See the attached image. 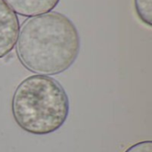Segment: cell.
<instances>
[{
  "label": "cell",
  "mask_w": 152,
  "mask_h": 152,
  "mask_svg": "<svg viewBox=\"0 0 152 152\" xmlns=\"http://www.w3.org/2000/svg\"><path fill=\"white\" fill-rule=\"evenodd\" d=\"M80 47V36L73 21L52 11L22 22L16 55L28 71L49 77L67 71L77 61Z\"/></svg>",
  "instance_id": "1"
},
{
  "label": "cell",
  "mask_w": 152,
  "mask_h": 152,
  "mask_svg": "<svg viewBox=\"0 0 152 152\" xmlns=\"http://www.w3.org/2000/svg\"><path fill=\"white\" fill-rule=\"evenodd\" d=\"M11 109L20 129L33 135H46L67 121L69 100L59 81L48 76L32 75L17 86Z\"/></svg>",
  "instance_id": "2"
},
{
  "label": "cell",
  "mask_w": 152,
  "mask_h": 152,
  "mask_svg": "<svg viewBox=\"0 0 152 152\" xmlns=\"http://www.w3.org/2000/svg\"><path fill=\"white\" fill-rule=\"evenodd\" d=\"M20 31L17 14L0 0V59L8 55L15 47Z\"/></svg>",
  "instance_id": "3"
},
{
  "label": "cell",
  "mask_w": 152,
  "mask_h": 152,
  "mask_svg": "<svg viewBox=\"0 0 152 152\" xmlns=\"http://www.w3.org/2000/svg\"><path fill=\"white\" fill-rule=\"evenodd\" d=\"M17 14L34 17L52 12L61 0H4Z\"/></svg>",
  "instance_id": "4"
},
{
  "label": "cell",
  "mask_w": 152,
  "mask_h": 152,
  "mask_svg": "<svg viewBox=\"0 0 152 152\" xmlns=\"http://www.w3.org/2000/svg\"><path fill=\"white\" fill-rule=\"evenodd\" d=\"M134 9L139 19L147 26L152 25V0H134Z\"/></svg>",
  "instance_id": "5"
},
{
  "label": "cell",
  "mask_w": 152,
  "mask_h": 152,
  "mask_svg": "<svg viewBox=\"0 0 152 152\" xmlns=\"http://www.w3.org/2000/svg\"><path fill=\"white\" fill-rule=\"evenodd\" d=\"M125 152H152V142L142 141L130 146Z\"/></svg>",
  "instance_id": "6"
}]
</instances>
